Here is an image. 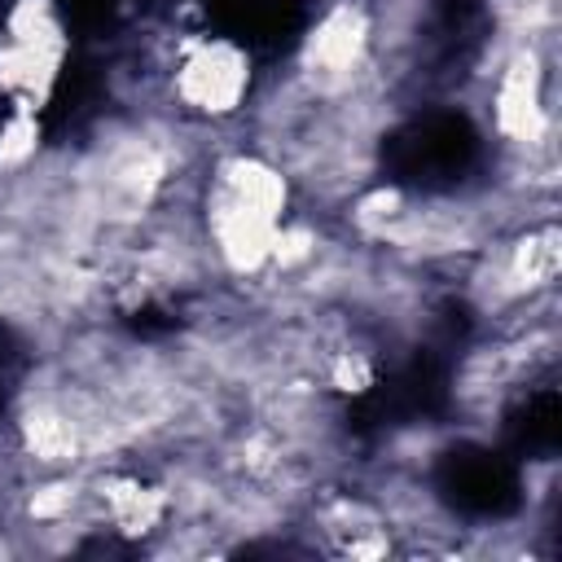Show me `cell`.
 <instances>
[{"mask_svg":"<svg viewBox=\"0 0 562 562\" xmlns=\"http://www.w3.org/2000/svg\"><path fill=\"white\" fill-rule=\"evenodd\" d=\"M294 211L299 189L268 149H259L246 132L215 140L193 184V220L215 285L255 294L268 277L272 241Z\"/></svg>","mask_w":562,"mask_h":562,"instance_id":"6da1fadb","label":"cell"},{"mask_svg":"<svg viewBox=\"0 0 562 562\" xmlns=\"http://www.w3.org/2000/svg\"><path fill=\"white\" fill-rule=\"evenodd\" d=\"M255 53L233 35L176 31L158 66V101L180 123L228 136L241 132L259 92Z\"/></svg>","mask_w":562,"mask_h":562,"instance_id":"7a4b0ae2","label":"cell"},{"mask_svg":"<svg viewBox=\"0 0 562 562\" xmlns=\"http://www.w3.org/2000/svg\"><path fill=\"white\" fill-rule=\"evenodd\" d=\"M70 61V26L57 0L0 4V105L44 114Z\"/></svg>","mask_w":562,"mask_h":562,"instance_id":"3957f363","label":"cell"},{"mask_svg":"<svg viewBox=\"0 0 562 562\" xmlns=\"http://www.w3.org/2000/svg\"><path fill=\"white\" fill-rule=\"evenodd\" d=\"M44 114L35 110H18V105H4L0 110V180H18L26 176L44 154Z\"/></svg>","mask_w":562,"mask_h":562,"instance_id":"277c9868","label":"cell"}]
</instances>
